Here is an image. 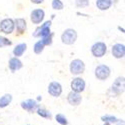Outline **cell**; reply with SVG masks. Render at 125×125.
Masks as SVG:
<instances>
[{
  "instance_id": "10",
  "label": "cell",
  "mask_w": 125,
  "mask_h": 125,
  "mask_svg": "<svg viewBox=\"0 0 125 125\" xmlns=\"http://www.w3.org/2000/svg\"><path fill=\"white\" fill-rule=\"evenodd\" d=\"M112 91L115 95H119L124 91V77H118L112 84Z\"/></svg>"
},
{
  "instance_id": "23",
  "label": "cell",
  "mask_w": 125,
  "mask_h": 125,
  "mask_svg": "<svg viewBox=\"0 0 125 125\" xmlns=\"http://www.w3.org/2000/svg\"><path fill=\"white\" fill-rule=\"evenodd\" d=\"M52 7H53V9H56V10H61V9H63V3L60 0H53L52 1Z\"/></svg>"
},
{
  "instance_id": "6",
  "label": "cell",
  "mask_w": 125,
  "mask_h": 125,
  "mask_svg": "<svg viewBox=\"0 0 125 125\" xmlns=\"http://www.w3.org/2000/svg\"><path fill=\"white\" fill-rule=\"evenodd\" d=\"M0 30L5 34H10L14 30V21L12 19H4L0 22Z\"/></svg>"
},
{
  "instance_id": "2",
  "label": "cell",
  "mask_w": 125,
  "mask_h": 125,
  "mask_svg": "<svg viewBox=\"0 0 125 125\" xmlns=\"http://www.w3.org/2000/svg\"><path fill=\"white\" fill-rule=\"evenodd\" d=\"M21 108L29 113H34L36 112V110L39 108V104L38 101H36L35 99H27L21 102Z\"/></svg>"
},
{
  "instance_id": "3",
  "label": "cell",
  "mask_w": 125,
  "mask_h": 125,
  "mask_svg": "<svg viewBox=\"0 0 125 125\" xmlns=\"http://www.w3.org/2000/svg\"><path fill=\"white\" fill-rule=\"evenodd\" d=\"M85 70V65H84V62L81 61L80 59H75L71 62L70 64V71L72 74L74 75H78L83 73Z\"/></svg>"
},
{
  "instance_id": "21",
  "label": "cell",
  "mask_w": 125,
  "mask_h": 125,
  "mask_svg": "<svg viewBox=\"0 0 125 125\" xmlns=\"http://www.w3.org/2000/svg\"><path fill=\"white\" fill-rule=\"evenodd\" d=\"M55 120L60 125H68V123H69L67 117L65 115H63V114H61V113L56 114V115H55Z\"/></svg>"
},
{
  "instance_id": "1",
  "label": "cell",
  "mask_w": 125,
  "mask_h": 125,
  "mask_svg": "<svg viewBox=\"0 0 125 125\" xmlns=\"http://www.w3.org/2000/svg\"><path fill=\"white\" fill-rule=\"evenodd\" d=\"M61 39H62V42L64 44H67V45H71L73 44L76 39H77V33L76 31L73 30V29H66L63 34L61 36Z\"/></svg>"
},
{
  "instance_id": "28",
  "label": "cell",
  "mask_w": 125,
  "mask_h": 125,
  "mask_svg": "<svg viewBox=\"0 0 125 125\" xmlns=\"http://www.w3.org/2000/svg\"><path fill=\"white\" fill-rule=\"evenodd\" d=\"M103 125H111V124H109V123H107V122H104Z\"/></svg>"
},
{
  "instance_id": "18",
  "label": "cell",
  "mask_w": 125,
  "mask_h": 125,
  "mask_svg": "<svg viewBox=\"0 0 125 125\" xmlns=\"http://www.w3.org/2000/svg\"><path fill=\"white\" fill-rule=\"evenodd\" d=\"M101 120L103 122H107L109 124L113 123V124H116V123H120L122 122V120L118 119L117 117L113 116V115H104V116H101Z\"/></svg>"
},
{
  "instance_id": "22",
  "label": "cell",
  "mask_w": 125,
  "mask_h": 125,
  "mask_svg": "<svg viewBox=\"0 0 125 125\" xmlns=\"http://www.w3.org/2000/svg\"><path fill=\"white\" fill-rule=\"evenodd\" d=\"M43 48H44V44L42 43V41H38V42L35 44V46H34V52L36 54H39V53L42 52Z\"/></svg>"
},
{
  "instance_id": "5",
  "label": "cell",
  "mask_w": 125,
  "mask_h": 125,
  "mask_svg": "<svg viewBox=\"0 0 125 125\" xmlns=\"http://www.w3.org/2000/svg\"><path fill=\"white\" fill-rule=\"evenodd\" d=\"M106 51H107V47L105 45V43H103V42H97L95 43L94 45L92 46L91 48V52H92V54L94 55L95 57H102L105 55L106 53Z\"/></svg>"
},
{
  "instance_id": "29",
  "label": "cell",
  "mask_w": 125,
  "mask_h": 125,
  "mask_svg": "<svg viewBox=\"0 0 125 125\" xmlns=\"http://www.w3.org/2000/svg\"><path fill=\"white\" fill-rule=\"evenodd\" d=\"M26 125H31V124H26Z\"/></svg>"
},
{
  "instance_id": "19",
  "label": "cell",
  "mask_w": 125,
  "mask_h": 125,
  "mask_svg": "<svg viewBox=\"0 0 125 125\" xmlns=\"http://www.w3.org/2000/svg\"><path fill=\"white\" fill-rule=\"evenodd\" d=\"M36 113L38 114L40 117H42V118L49 119V120L52 119V114H51V112L48 111V110H46V109H44V108H40V107H39V108L36 110Z\"/></svg>"
},
{
  "instance_id": "7",
  "label": "cell",
  "mask_w": 125,
  "mask_h": 125,
  "mask_svg": "<svg viewBox=\"0 0 125 125\" xmlns=\"http://www.w3.org/2000/svg\"><path fill=\"white\" fill-rule=\"evenodd\" d=\"M48 93L53 97H59L62 93V86L59 82L53 81L48 86Z\"/></svg>"
},
{
  "instance_id": "20",
  "label": "cell",
  "mask_w": 125,
  "mask_h": 125,
  "mask_svg": "<svg viewBox=\"0 0 125 125\" xmlns=\"http://www.w3.org/2000/svg\"><path fill=\"white\" fill-rule=\"evenodd\" d=\"M26 44H24V43H22V44H19V45H17L16 47H15V49L13 50V54L15 55V56H21L23 53H24V51L26 50Z\"/></svg>"
},
{
  "instance_id": "16",
  "label": "cell",
  "mask_w": 125,
  "mask_h": 125,
  "mask_svg": "<svg viewBox=\"0 0 125 125\" xmlns=\"http://www.w3.org/2000/svg\"><path fill=\"white\" fill-rule=\"evenodd\" d=\"M16 23V29L19 33H23L24 30L26 29V21L22 18H18L15 20Z\"/></svg>"
},
{
  "instance_id": "24",
  "label": "cell",
  "mask_w": 125,
  "mask_h": 125,
  "mask_svg": "<svg viewBox=\"0 0 125 125\" xmlns=\"http://www.w3.org/2000/svg\"><path fill=\"white\" fill-rule=\"evenodd\" d=\"M75 3L77 7H86L89 5V0H76Z\"/></svg>"
},
{
  "instance_id": "26",
  "label": "cell",
  "mask_w": 125,
  "mask_h": 125,
  "mask_svg": "<svg viewBox=\"0 0 125 125\" xmlns=\"http://www.w3.org/2000/svg\"><path fill=\"white\" fill-rule=\"evenodd\" d=\"M33 3H36V4H39V3H42L43 0H31Z\"/></svg>"
},
{
  "instance_id": "4",
  "label": "cell",
  "mask_w": 125,
  "mask_h": 125,
  "mask_svg": "<svg viewBox=\"0 0 125 125\" xmlns=\"http://www.w3.org/2000/svg\"><path fill=\"white\" fill-rule=\"evenodd\" d=\"M110 75V69L106 65H99L95 68V76L99 80H105Z\"/></svg>"
},
{
  "instance_id": "13",
  "label": "cell",
  "mask_w": 125,
  "mask_h": 125,
  "mask_svg": "<svg viewBox=\"0 0 125 125\" xmlns=\"http://www.w3.org/2000/svg\"><path fill=\"white\" fill-rule=\"evenodd\" d=\"M112 54L115 58H122L125 54V48L123 44H115L112 47Z\"/></svg>"
},
{
  "instance_id": "17",
  "label": "cell",
  "mask_w": 125,
  "mask_h": 125,
  "mask_svg": "<svg viewBox=\"0 0 125 125\" xmlns=\"http://www.w3.org/2000/svg\"><path fill=\"white\" fill-rule=\"evenodd\" d=\"M96 6L100 10H107L111 6V0H97Z\"/></svg>"
},
{
  "instance_id": "12",
  "label": "cell",
  "mask_w": 125,
  "mask_h": 125,
  "mask_svg": "<svg viewBox=\"0 0 125 125\" xmlns=\"http://www.w3.org/2000/svg\"><path fill=\"white\" fill-rule=\"evenodd\" d=\"M43 18H44V11L42 9H35L31 13V21L35 24L41 23Z\"/></svg>"
},
{
  "instance_id": "9",
  "label": "cell",
  "mask_w": 125,
  "mask_h": 125,
  "mask_svg": "<svg viewBox=\"0 0 125 125\" xmlns=\"http://www.w3.org/2000/svg\"><path fill=\"white\" fill-rule=\"evenodd\" d=\"M67 101L72 106H78L82 101V96H81L80 93L71 91V92L68 93V95H67Z\"/></svg>"
},
{
  "instance_id": "15",
  "label": "cell",
  "mask_w": 125,
  "mask_h": 125,
  "mask_svg": "<svg viewBox=\"0 0 125 125\" xmlns=\"http://www.w3.org/2000/svg\"><path fill=\"white\" fill-rule=\"evenodd\" d=\"M11 102H12V95L9 94V93H6V94L0 97V108L7 107Z\"/></svg>"
},
{
  "instance_id": "27",
  "label": "cell",
  "mask_w": 125,
  "mask_h": 125,
  "mask_svg": "<svg viewBox=\"0 0 125 125\" xmlns=\"http://www.w3.org/2000/svg\"><path fill=\"white\" fill-rule=\"evenodd\" d=\"M114 125H124V122L122 121V122H120V123H118V124L116 123V124H114Z\"/></svg>"
},
{
  "instance_id": "25",
  "label": "cell",
  "mask_w": 125,
  "mask_h": 125,
  "mask_svg": "<svg viewBox=\"0 0 125 125\" xmlns=\"http://www.w3.org/2000/svg\"><path fill=\"white\" fill-rule=\"evenodd\" d=\"M6 45H11V41H9L8 39L0 36V47H3Z\"/></svg>"
},
{
  "instance_id": "14",
  "label": "cell",
  "mask_w": 125,
  "mask_h": 125,
  "mask_svg": "<svg viewBox=\"0 0 125 125\" xmlns=\"http://www.w3.org/2000/svg\"><path fill=\"white\" fill-rule=\"evenodd\" d=\"M9 68L12 72H15L22 67V62L18 58H11L9 60Z\"/></svg>"
},
{
  "instance_id": "8",
  "label": "cell",
  "mask_w": 125,
  "mask_h": 125,
  "mask_svg": "<svg viewBox=\"0 0 125 125\" xmlns=\"http://www.w3.org/2000/svg\"><path fill=\"white\" fill-rule=\"evenodd\" d=\"M71 89L72 91L80 93L82 91H84L85 89V81L83 80L82 78H74L73 80L71 81Z\"/></svg>"
},
{
  "instance_id": "11",
  "label": "cell",
  "mask_w": 125,
  "mask_h": 125,
  "mask_svg": "<svg viewBox=\"0 0 125 125\" xmlns=\"http://www.w3.org/2000/svg\"><path fill=\"white\" fill-rule=\"evenodd\" d=\"M50 25H51V21H47L45 24H43L41 27H39L33 35L35 37H38V36L45 37V36L49 35L50 34Z\"/></svg>"
}]
</instances>
